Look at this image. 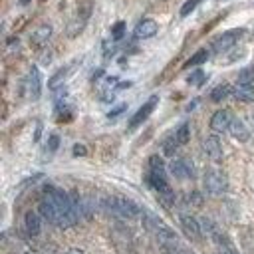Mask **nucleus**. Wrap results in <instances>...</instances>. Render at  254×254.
Instances as JSON below:
<instances>
[{
  "label": "nucleus",
  "mask_w": 254,
  "mask_h": 254,
  "mask_svg": "<svg viewBox=\"0 0 254 254\" xmlns=\"http://www.w3.org/2000/svg\"><path fill=\"white\" fill-rule=\"evenodd\" d=\"M147 183H149L157 192L169 187V181H167V167H165V161H163L159 155H151V157H149Z\"/></svg>",
  "instance_id": "1"
},
{
  "label": "nucleus",
  "mask_w": 254,
  "mask_h": 254,
  "mask_svg": "<svg viewBox=\"0 0 254 254\" xmlns=\"http://www.w3.org/2000/svg\"><path fill=\"white\" fill-rule=\"evenodd\" d=\"M38 212L42 214L44 220H48V222H52V224H56V226H60V228H69V226H73V222H71L48 196H44V198L40 200Z\"/></svg>",
  "instance_id": "2"
},
{
  "label": "nucleus",
  "mask_w": 254,
  "mask_h": 254,
  "mask_svg": "<svg viewBox=\"0 0 254 254\" xmlns=\"http://www.w3.org/2000/svg\"><path fill=\"white\" fill-rule=\"evenodd\" d=\"M202 183H204V190L208 194H212V196H220V194H224L228 190V179L218 169H208L204 173Z\"/></svg>",
  "instance_id": "3"
},
{
  "label": "nucleus",
  "mask_w": 254,
  "mask_h": 254,
  "mask_svg": "<svg viewBox=\"0 0 254 254\" xmlns=\"http://www.w3.org/2000/svg\"><path fill=\"white\" fill-rule=\"evenodd\" d=\"M244 36V28H232V30H226L222 32L220 36H216L212 40V52L214 54H222L226 50H230L232 46H236V42Z\"/></svg>",
  "instance_id": "4"
},
{
  "label": "nucleus",
  "mask_w": 254,
  "mask_h": 254,
  "mask_svg": "<svg viewBox=\"0 0 254 254\" xmlns=\"http://www.w3.org/2000/svg\"><path fill=\"white\" fill-rule=\"evenodd\" d=\"M89 8H91V2H85V4L79 8L77 16L67 24V36H69V38H75V36L81 34V30L85 28V22H87V18H89V14H91Z\"/></svg>",
  "instance_id": "5"
},
{
  "label": "nucleus",
  "mask_w": 254,
  "mask_h": 254,
  "mask_svg": "<svg viewBox=\"0 0 254 254\" xmlns=\"http://www.w3.org/2000/svg\"><path fill=\"white\" fill-rule=\"evenodd\" d=\"M169 171L175 179H181V181L194 179V167L189 159H173L169 165Z\"/></svg>",
  "instance_id": "6"
},
{
  "label": "nucleus",
  "mask_w": 254,
  "mask_h": 254,
  "mask_svg": "<svg viewBox=\"0 0 254 254\" xmlns=\"http://www.w3.org/2000/svg\"><path fill=\"white\" fill-rule=\"evenodd\" d=\"M157 103H159V97L157 95H151L139 109H137V113L131 117V121H129V129H135L137 125H141L153 111H155V107H157Z\"/></svg>",
  "instance_id": "7"
},
{
  "label": "nucleus",
  "mask_w": 254,
  "mask_h": 254,
  "mask_svg": "<svg viewBox=\"0 0 254 254\" xmlns=\"http://www.w3.org/2000/svg\"><path fill=\"white\" fill-rule=\"evenodd\" d=\"M232 113L228 111V109H218V111H214L212 113V117H210V131H214V133H224V131H228L230 129V123H232Z\"/></svg>",
  "instance_id": "8"
},
{
  "label": "nucleus",
  "mask_w": 254,
  "mask_h": 254,
  "mask_svg": "<svg viewBox=\"0 0 254 254\" xmlns=\"http://www.w3.org/2000/svg\"><path fill=\"white\" fill-rule=\"evenodd\" d=\"M157 32H159L157 20H153V18H143V20L137 22V26H135V30H133V36H135L137 40H149V38H153Z\"/></svg>",
  "instance_id": "9"
},
{
  "label": "nucleus",
  "mask_w": 254,
  "mask_h": 254,
  "mask_svg": "<svg viewBox=\"0 0 254 254\" xmlns=\"http://www.w3.org/2000/svg\"><path fill=\"white\" fill-rule=\"evenodd\" d=\"M202 151H204V155L210 161H214V163L222 161V155L224 153H222V145H220V141H218L216 135H206L202 139Z\"/></svg>",
  "instance_id": "10"
},
{
  "label": "nucleus",
  "mask_w": 254,
  "mask_h": 254,
  "mask_svg": "<svg viewBox=\"0 0 254 254\" xmlns=\"http://www.w3.org/2000/svg\"><path fill=\"white\" fill-rule=\"evenodd\" d=\"M179 220H181V226H183V230H185V234H187L189 238H192V240H198V238H200V234H202V230H200V220H196L194 216L185 214V212H181Z\"/></svg>",
  "instance_id": "11"
},
{
  "label": "nucleus",
  "mask_w": 254,
  "mask_h": 254,
  "mask_svg": "<svg viewBox=\"0 0 254 254\" xmlns=\"http://www.w3.org/2000/svg\"><path fill=\"white\" fill-rule=\"evenodd\" d=\"M26 87H28V93H30V97H32L34 101L40 99V95H42V75H40L38 67H30Z\"/></svg>",
  "instance_id": "12"
},
{
  "label": "nucleus",
  "mask_w": 254,
  "mask_h": 254,
  "mask_svg": "<svg viewBox=\"0 0 254 254\" xmlns=\"http://www.w3.org/2000/svg\"><path fill=\"white\" fill-rule=\"evenodd\" d=\"M24 226H26V232L30 236H38L42 230V214L36 210H28L24 216Z\"/></svg>",
  "instance_id": "13"
},
{
  "label": "nucleus",
  "mask_w": 254,
  "mask_h": 254,
  "mask_svg": "<svg viewBox=\"0 0 254 254\" xmlns=\"http://www.w3.org/2000/svg\"><path fill=\"white\" fill-rule=\"evenodd\" d=\"M228 133H230L236 141H240V143H244V141H248V139H250V129L246 127V123H244L240 117H234V119H232Z\"/></svg>",
  "instance_id": "14"
},
{
  "label": "nucleus",
  "mask_w": 254,
  "mask_h": 254,
  "mask_svg": "<svg viewBox=\"0 0 254 254\" xmlns=\"http://www.w3.org/2000/svg\"><path fill=\"white\" fill-rule=\"evenodd\" d=\"M52 32H54L52 24H40V26L30 34V42H32L34 46H44V44L50 40Z\"/></svg>",
  "instance_id": "15"
},
{
  "label": "nucleus",
  "mask_w": 254,
  "mask_h": 254,
  "mask_svg": "<svg viewBox=\"0 0 254 254\" xmlns=\"http://www.w3.org/2000/svg\"><path fill=\"white\" fill-rule=\"evenodd\" d=\"M232 95L238 99V101H244V103H252L254 101V85H236L232 89Z\"/></svg>",
  "instance_id": "16"
},
{
  "label": "nucleus",
  "mask_w": 254,
  "mask_h": 254,
  "mask_svg": "<svg viewBox=\"0 0 254 254\" xmlns=\"http://www.w3.org/2000/svg\"><path fill=\"white\" fill-rule=\"evenodd\" d=\"M69 71H71V65H65V67H60L50 79H48V87L50 89H58L60 85H64V81L67 79V75H69Z\"/></svg>",
  "instance_id": "17"
},
{
  "label": "nucleus",
  "mask_w": 254,
  "mask_h": 254,
  "mask_svg": "<svg viewBox=\"0 0 254 254\" xmlns=\"http://www.w3.org/2000/svg\"><path fill=\"white\" fill-rule=\"evenodd\" d=\"M161 224H163V220L155 214V212H151V210H143V226H145V230H149V232H157L159 228H161Z\"/></svg>",
  "instance_id": "18"
},
{
  "label": "nucleus",
  "mask_w": 254,
  "mask_h": 254,
  "mask_svg": "<svg viewBox=\"0 0 254 254\" xmlns=\"http://www.w3.org/2000/svg\"><path fill=\"white\" fill-rule=\"evenodd\" d=\"M208 56H210V52L206 50V48H200V50H196L187 62H185V67H194V65H200V64H204L206 60H208Z\"/></svg>",
  "instance_id": "19"
},
{
  "label": "nucleus",
  "mask_w": 254,
  "mask_h": 254,
  "mask_svg": "<svg viewBox=\"0 0 254 254\" xmlns=\"http://www.w3.org/2000/svg\"><path fill=\"white\" fill-rule=\"evenodd\" d=\"M230 93H232V87H230L228 83H218V85L210 91V99H212V101H216V103H220V101H222V99H226Z\"/></svg>",
  "instance_id": "20"
},
{
  "label": "nucleus",
  "mask_w": 254,
  "mask_h": 254,
  "mask_svg": "<svg viewBox=\"0 0 254 254\" xmlns=\"http://www.w3.org/2000/svg\"><path fill=\"white\" fill-rule=\"evenodd\" d=\"M238 83L240 85H254V65H246L238 71Z\"/></svg>",
  "instance_id": "21"
},
{
  "label": "nucleus",
  "mask_w": 254,
  "mask_h": 254,
  "mask_svg": "<svg viewBox=\"0 0 254 254\" xmlns=\"http://www.w3.org/2000/svg\"><path fill=\"white\" fill-rule=\"evenodd\" d=\"M179 139L175 137V135H171V137H167V139H163V153L167 155V157H173L175 153H177V149H179Z\"/></svg>",
  "instance_id": "22"
},
{
  "label": "nucleus",
  "mask_w": 254,
  "mask_h": 254,
  "mask_svg": "<svg viewBox=\"0 0 254 254\" xmlns=\"http://www.w3.org/2000/svg\"><path fill=\"white\" fill-rule=\"evenodd\" d=\"M175 137L179 139L181 145H187L189 139H190V125H189V123H181L179 129L175 131Z\"/></svg>",
  "instance_id": "23"
},
{
  "label": "nucleus",
  "mask_w": 254,
  "mask_h": 254,
  "mask_svg": "<svg viewBox=\"0 0 254 254\" xmlns=\"http://www.w3.org/2000/svg\"><path fill=\"white\" fill-rule=\"evenodd\" d=\"M200 230H202V234H206V236H214L216 232H218V226L210 220V218H206V216H202L200 218Z\"/></svg>",
  "instance_id": "24"
},
{
  "label": "nucleus",
  "mask_w": 254,
  "mask_h": 254,
  "mask_svg": "<svg viewBox=\"0 0 254 254\" xmlns=\"http://www.w3.org/2000/svg\"><path fill=\"white\" fill-rule=\"evenodd\" d=\"M159 198H161V202H163L165 206H171V204H175L177 194H175V190H173L171 187H167V189L159 190Z\"/></svg>",
  "instance_id": "25"
},
{
  "label": "nucleus",
  "mask_w": 254,
  "mask_h": 254,
  "mask_svg": "<svg viewBox=\"0 0 254 254\" xmlns=\"http://www.w3.org/2000/svg\"><path fill=\"white\" fill-rule=\"evenodd\" d=\"M185 202L189 206H202V194L198 190H192V192H187L185 194Z\"/></svg>",
  "instance_id": "26"
},
{
  "label": "nucleus",
  "mask_w": 254,
  "mask_h": 254,
  "mask_svg": "<svg viewBox=\"0 0 254 254\" xmlns=\"http://www.w3.org/2000/svg\"><path fill=\"white\" fill-rule=\"evenodd\" d=\"M200 2H202V0H187V2L181 6V16H183V18H185V16H189V14H190V12H192Z\"/></svg>",
  "instance_id": "27"
},
{
  "label": "nucleus",
  "mask_w": 254,
  "mask_h": 254,
  "mask_svg": "<svg viewBox=\"0 0 254 254\" xmlns=\"http://www.w3.org/2000/svg\"><path fill=\"white\" fill-rule=\"evenodd\" d=\"M202 81H204V71H200V69H196L189 75V83H192V85H200Z\"/></svg>",
  "instance_id": "28"
},
{
  "label": "nucleus",
  "mask_w": 254,
  "mask_h": 254,
  "mask_svg": "<svg viewBox=\"0 0 254 254\" xmlns=\"http://www.w3.org/2000/svg\"><path fill=\"white\" fill-rule=\"evenodd\" d=\"M123 32H125V22H117V24L111 28V36H113L115 40H119V38L123 36Z\"/></svg>",
  "instance_id": "29"
},
{
  "label": "nucleus",
  "mask_w": 254,
  "mask_h": 254,
  "mask_svg": "<svg viewBox=\"0 0 254 254\" xmlns=\"http://www.w3.org/2000/svg\"><path fill=\"white\" fill-rule=\"evenodd\" d=\"M58 145H60V137H58V135H52V137L48 139V149H50V151H56Z\"/></svg>",
  "instance_id": "30"
},
{
  "label": "nucleus",
  "mask_w": 254,
  "mask_h": 254,
  "mask_svg": "<svg viewBox=\"0 0 254 254\" xmlns=\"http://www.w3.org/2000/svg\"><path fill=\"white\" fill-rule=\"evenodd\" d=\"M85 153H87L85 145H81V143H75V145H73V155H75V157H83Z\"/></svg>",
  "instance_id": "31"
},
{
  "label": "nucleus",
  "mask_w": 254,
  "mask_h": 254,
  "mask_svg": "<svg viewBox=\"0 0 254 254\" xmlns=\"http://www.w3.org/2000/svg\"><path fill=\"white\" fill-rule=\"evenodd\" d=\"M125 107H127V105H125V103H121L119 107H115V109H111V111L107 113V117H117L119 113H123V111H125Z\"/></svg>",
  "instance_id": "32"
},
{
  "label": "nucleus",
  "mask_w": 254,
  "mask_h": 254,
  "mask_svg": "<svg viewBox=\"0 0 254 254\" xmlns=\"http://www.w3.org/2000/svg\"><path fill=\"white\" fill-rule=\"evenodd\" d=\"M40 62H42V64H50V62H52V52H50V50H48V52H44V54H42V58H40Z\"/></svg>",
  "instance_id": "33"
},
{
  "label": "nucleus",
  "mask_w": 254,
  "mask_h": 254,
  "mask_svg": "<svg viewBox=\"0 0 254 254\" xmlns=\"http://www.w3.org/2000/svg\"><path fill=\"white\" fill-rule=\"evenodd\" d=\"M65 254H83V250H79V248H69Z\"/></svg>",
  "instance_id": "34"
},
{
  "label": "nucleus",
  "mask_w": 254,
  "mask_h": 254,
  "mask_svg": "<svg viewBox=\"0 0 254 254\" xmlns=\"http://www.w3.org/2000/svg\"><path fill=\"white\" fill-rule=\"evenodd\" d=\"M28 2H30V0H20V4H28Z\"/></svg>",
  "instance_id": "35"
}]
</instances>
